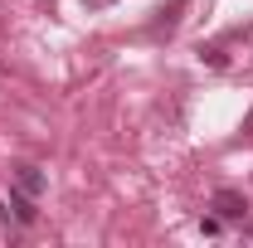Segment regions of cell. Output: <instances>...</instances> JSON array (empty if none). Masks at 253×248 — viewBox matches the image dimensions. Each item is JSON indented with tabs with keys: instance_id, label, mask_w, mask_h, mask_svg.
<instances>
[{
	"instance_id": "cell-4",
	"label": "cell",
	"mask_w": 253,
	"mask_h": 248,
	"mask_svg": "<svg viewBox=\"0 0 253 248\" xmlns=\"http://www.w3.org/2000/svg\"><path fill=\"white\" fill-rule=\"evenodd\" d=\"M244 136H253V107L244 112Z\"/></svg>"
},
{
	"instance_id": "cell-1",
	"label": "cell",
	"mask_w": 253,
	"mask_h": 248,
	"mask_svg": "<svg viewBox=\"0 0 253 248\" xmlns=\"http://www.w3.org/2000/svg\"><path fill=\"white\" fill-rule=\"evenodd\" d=\"M214 209L219 219H249V200L239 190H214Z\"/></svg>"
},
{
	"instance_id": "cell-2",
	"label": "cell",
	"mask_w": 253,
	"mask_h": 248,
	"mask_svg": "<svg viewBox=\"0 0 253 248\" xmlns=\"http://www.w3.org/2000/svg\"><path fill=\"white\" fill-rule=\"evenodd\" d=\"M15 190H25V195H44V170H39V165H15Z\"/></svg>"
},
{
	"instance_id": "cell-3",
	"label": "cell",
	"mask_w": 253,
	"mask_h": 248,
	"mask_svg": "<svg viewBox=\"0 0 253 248\" xmlns=\"http://www.w3.org/2000/svg\"><path fill=\"white\" fill-rule=\"evenodd\" d=\"M10 209H15V219H20V224H34V219H39L34 195H25V190H15V195H10Z\"/></svg>"
}]
</instances>
